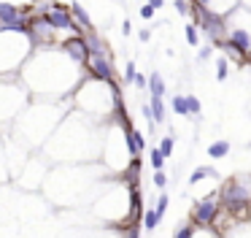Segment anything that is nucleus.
<instances>
[{"label": "nucleus", "mask_w": 251, "mask_h": 238, "mask_svg": "<svg viewBox=\"0 0 251 238\" xmlns=\"http://www.w3.org/2000/svg\"><path fill=\"white\" fill-rule=\"evenodd\" d=\"M219 209H222V203H219L216 197H205V200L194 203L192 222H194V225H213L216 216H219Z\"/></svg>", "instance_id": "1"}, {"label": "nucleus", "mask_w": 251, "mask_h": 238, "mask_svg": "<svg viewBox=\"0 0 251 238\" xmlns=\"http://www.w3.org/2000/svg\"><path fill=\"white\" fill-rule=\"evenodd\" d=\"M87 65L92 70V76L100 79V82H111L114 79V68L108 63V57H105V52H92V57H87Z\"/></svg>", "instance_id": "2"}, {"label": "nucleus", "mask_w": 251, "mask_h": 238, "mask_svg": "<svg viewBox=\"0 0 251 238\" xmlns=\"http://www.w3.org/2000/svg\"><path fill=\"white\" fill-rule=\"evenodd\" d=\"M0 30H24L22 14L11 3H0Z\"/></svg>", "instance_id": "3"}, {"label": "nucleus", "mask_w": 251, "mask_h": 238, "mask_svg": "<svg viewBox=\"0 0 251 238\" xmlns=\"http://www.w3.org/2000/svg\"><path fill=\"white\" fill-rule=\"evenodd\" d=\"M46 22L52 24L54 30H73L76 22H73V11H65V8L54 6L52 11L46 14Z\"/></svg>", "instance_id": "4"}, {"label": "nucleus", "mask_w": 251, "mask_h": 238, "mask_svg": "<svg viewBox=\"0 0 251 238\" xmlns=\"http://www.w3.org/2000/svg\"><path fill=\"white\" fill-rule=\"evenodd\" d=\"M62 49L70 54V60H76V63H87L89 57V43L84 38H70V41L62 43Z\"/></svg>", "instance_id": "5"}, {"label": "nucleus", "mask_w": 251, "mask_h": 238, "mask_svg": "<svg viewBox=\"0 0 251 238\" xmlns=\"http://www.w3.org/2000/svg\"><path fill=\"white\" fill-rule=\"evenodd\" d=\"M52 24L46 22V17L41 19V22H35L33 27H30V33H33V41L35 43H52Z\"/></svg>", "instance_id": "6"}, {"label": "nucleus", "mask_w": 251, "mask_h": 238, "mask_svg": "<svg viewBox=\"0 0 251 238\" xmlns=\"http://www.w3.org/2000/svg\"><path fill=\"white\" fill-rule=\"evenodd\" d=\"M127 146L133 154H140V151L146 149V141H143V135L138 130H127Z\"/></svg>", "instance_id": "7"}, {"label": "nucleus", "mask_w": 251, "mask_h": 238, "mask_svg": "<svg viewBox=\"0 0 251 238\" xmlns=\"http://www.w3.org/2000/svg\"><path fill=\"white\" fill-rule=\"evenodd\" d=\"M227 154H230V141H213V144L208 146V157H213V160L227 157Z\"/></svg>", "instance_id": "8"}, {"label": "nucleus", "mask_w": 251, "mask_h": 238, "mask_svg": "<svg viewBox=\"0 0 251 238\" xmlns=\"http://www.w3.org/2000/svg\"><path fill=\"white\" fill-rule=\"evenodd\" d=\"M216 171L213 168H208V165H203V168H194V173L189 176V184H197L200 179H216Z\"/></svg>", "instance_id": "9"}, {"label": "nucleus", "mask_w": 251, "mask_h": 238, "mask_svg": "<svg viewBox=\"0 0 251 238\" xmlns=\"http://www.w3.org/2000/svg\"><path fill=\"white\" fill-rule=\"evenodd\" d=\"M152 111H154V122H165V103L162 95H152Z\"/></svg>", "instance_id": "10"}, {"label": "nucleus", "mask_w": 251, "mask_h": 238, "mask_svg": "<svg viewBox=\"0 0 251 238\" xmlns=\"http://www.w3.org/2000/svg\"><path fill=\"white\" fill-rule=\"evenodd\" d=\"M70 11H73V17H76V22L81 24V27H92V22H89V14L84 11L78 3H73V6H70Z\"/></svg>", "instance_id": "11"}, {"label": "nucleus", "mask_w": 251, "mask_h": 238, "mask_svg": "<svg viewBox=\"0 0 251 238\" xmlns=\"http://www.w3.org/2000/svg\"><path fill=\"white\" fill-rule=\"evenodd\" d=\"M149 89H152V95H165V82L159 73H152L149 76Z\"/></svg>", "instance_id": "12"}, {"label": "nucleus", "mask_w": 251, "mask_h": 238, "mask_svg": "<svg viewBox=\"0 0 251 238\" xmlns=\"http://www.w3.org/2000/svg\"><path fill=\"white\" fill-rule=\"evenodd\" d=\"M173 111L181 116H189V103H187V95H175L173 98Z\"/></svg>", "instance_id": "13"}, {"label": "nucleus", "mask_w": 251, "mask_h": 238, "mask_svg": "<svg viewBox=\"0 0 251 238\" xmlns=\"http://www.w3.org/2000/svg\"><path fill=\"white\" fill-rule=\"evenodd\" d=\"M159 219H162V216L157 214V209L146 211V214H143V225H146V230H154V227L159 225Z\"/></svg>", "instance_id": "14"}, {"label": "nucleus", "mask_w": 251, "mask_h": 238, "mask_svg": "<svg viewBox=\"0 0 251 238\" xmlns=\"http://www.w3.org/2000/svg\"><path fill=\"white\" fill-rule=\"evenodd\" d=\"M149 160H152V165H154V171H159L165 165V160H168V157L162 154V149H154L152 154H149Z\"/></svg>", "instance_id": "15"}, {"label": "nucleus", "mask_w": 251, "mask_h": 238, "mask_svg": "<svg viewBox=\"0 0 251 238\" xmlns=\"http://www.w3.org/2000/svg\"><path fill=\"white\" fill-rule=\"evenodd\" d=\"M227 73H230V63H227V60H219V63H216V79H219V82H224Z\"/></svg>", "instance_id": "16"}, {"label": "nucleus", "mask_w": 251, "mask_h": 238, "mask_svg": "<svg viewBox=\"0 0 251 238\" xmlns=\"http://www.w3.org/2000/svg\"><path fill=\"white\" fill-rule=\"evenodd\" d=\"M187 103H189V116H200V108H203V106H200V100L194 98V95H187Z\"/></svg>", "instance_id": "17"}, {"label": "nucleus", "mask_w": 251, "mask_h": 238, "mask_svg": "<svg viewBox=\"0 0 251 238\" xmlns=\"http://www.w3.org/2000/svg\"><path fill=\"white\" fill-rule=\"evenodd\" d=\"M159 149H162V154H165V157L173 154V135H165V138L159 141Z\"/></svg>", "instance_id": "18"}, {"label": "nucleus", "mask_w": 251, "mask_h": 238, "mask_svg": "<svg viewBox=\"0 0 251 238\" xmlns=\"http://www.w3.org/2000/svg\"><path fill=\"white\" fill-rule=\"evenodd\" d=\"M184 33H187V41L192 43V46H197V43H200V38H197V27H194V24H187V27H184Z\"/></svg>", "instance_id": "19"}, {"label": "nucleus", "mask_w": 251, "mask_h": 238, "mask_svg": "<svg viewBox=\"0 0 251 238\" xmlns=\"http://www.w3.org/2000/svg\"><path fill=\"white\" fill-rule=\"evenodd\" d=\"M194 227H197L194 222H192V225H184V227H175V238H189L194 233Z\"/></svg>", "instance_id": "20"}, {"label": "nucleus", "mask_w": 251, "mask_h": 238, "mask_svg": "<svg viewBox=\"0 0 251 238\" xmlns=\"http://www.w3.org/2000/svg\"><path fill=\"white\" fill-rule=\"evenodd\" d=\"M154 187H159V190H165V187H168V176L162 173V168L154 173Z\"/></svg>", "instance_id": "21"}, {"label": "nucleus", "mask_w": 251, "mask_h": 238, "mask_svg": "<svg viewBox=\"0 0 251 238\" xmlns=\"http://www.w3.org/2000/svg\"><path fill=\"white\" fill-rule=\"evenodd\" d=\"M168 203H170L168 195H159V200H157V214H159V216H165V211H168Z\"/></svg>", "instance_id": "22"}, {"label": "nucleus", "mask_w": 251, "mask_h": 238, "mask_svg": "<svg viewBox=\"0 0 251 238\" xmlns=\"http://www.w3.org/2000/svg\"><path fill=\"white\" fill-rule=\"evenodd\" d=\"M154 11H157V8H154L152 3H146V6H140V17H143V19H154Z\"/></svg>", "instance_id": "23"}, {"label": "nucleus", "mask_w": 251, "mask_h": 238, "mask_svg": "<svg viewBox=\"0 0 251 238\" xmlns=\"http://www.w3.org/2000/svg\"><path fill=\"white\" fill-rule=\"evenodd\" d=\"M135 73H138V70H135V63H127V68H124V79H127V82H135Z\"/></svg>", "instance_id": "24"}, {"label": "nucleus", "mask_w": 251, "mask_h": 238, "mask_svg": "<svg viewBox=\"0 0 251 238\" xmlns=\"http://www.w3.org/2000/svg\"><path fill=\"white\" fill-rule=\"evenodd\" d=\"M173 6H175V11H178V14H187V11H189L187 0H173Z\"/></svg>", "instance_id": "25"}, {"label": "nucleus", "mask_w": 251, "mask_h": 238, "mask_svg": "<svg viewBox=\"0 0 251 238\" xmlns=\"http://www.w3.org/2000/svg\"><path fill=\"white\" fill-rule=\"evenodd\" d=\"M135 84H138V87L143 89V87L149 84V79H146V76H140V73H135Z\"/></svg>", "instance_id": "26"}, {"label": "nucleus", "mask_w": 251, "mask_h": 238, "mask_svg": "<svg viewBox=\"0 0 251 238\" xmlns=\"http://www.w3.org/2000/svg\"><path fill=\"white\" fill-rule=\"evenodd\" d=\"M122 33H124V35H130V33H133V24H130L127 19H124V22H122Z\"/></svg>", "instance_id": "27"}, {"label": "nucleus", "mask_w": 251, "mask_h": 238, "mask_svg": "<svg viewBox=\"0 0 251 238\" xmlns=\"http://www.w3.org/2000/svg\"><path fill=\"white\" fill-rule=\"evenodd\" d=\"M211 57V46H203L200 49V60H208Z\"/></svg>", "instance_id": "28"}, {"label": "nucleus", "mask_w": 251, "mask_h": 238, "mask_svg": "<svg viewBox=\"0 0 251 238\" xmlns=\"http://www.w3.org/2000/svg\"><path fill=\"white\" fill-rule=\"evenodd\" d=\"M138 38H140V41H149V38H152V33H149V30H140Z\"/></svg>", "instance_id": "29"}, {"label": "nucleus", "mask_w": 251, "mask_h": 238, "mask_svg": "<svg viewBox=\"0 0 251 238\" xmlns=\"http://www.w3.org/2000/svg\"><path fill=\"white\" fill-rule=\"evenodd\" d=\"M149 3H152L154 8H162V6H165V0H149Z\"/></svg>", "instance_id": "30"}, {"label": "nucleus", "mask_w": 251, "mask_h": 238, "mask_svg": "<svg viewBox=\"0 0 251 238\" xmlns=\"http://www.w3.org/2000/svg\"><path fill=\"white\" fill-rule=\"evenodd\" d=\"M246 60H249V63H251V52H249V54H246Z\"/></svg>", "instance_id": "31"}]
</instances>
